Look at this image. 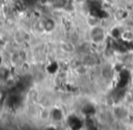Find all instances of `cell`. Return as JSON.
<instances>
[{
    "instance_id": "cell-2",
    "label": "cell",
    "mask_w": 133,
    "mask_h": 130,
    "mask_svg": "<svg viewBox=\"0 0 133 130\" xmlns=\"http://www.w3.org/2000/svg\"><path fill=\"white\" fill-rule=\"evenodd\" d=\"M101 76L104 79L109 80V79L111 78V76H112V71H111L110 66H104L101 69Z\"/></svg>"
},
{
    "instance_id": "cell-1",
    "label": "cell",
    "mask_w": 133,
    "mask_h": 130,
    "mask_svg": "<svg viewBox=\"0 0 133 130\" xmlns=\"http://www.w3.org/2000/svg\"><path fill=\"white\" fill-rule=\"evenodd\" d=\"M90 39L96 44L101 43L105 39V32L103 28L95 26L90 31Z\"/></svg>"
}]
</instances>
